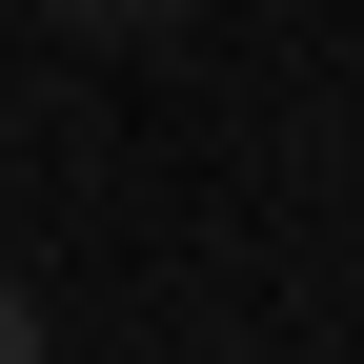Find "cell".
<instances>
[{"label":"cell","instance_id":"1","mask_svg":"<svg viewBox=\"0 0 364 364\" xmlns=\"http://www.w3.org/2000/svg\"><path fill=\"white\" fill-rule=\"evenodd\" d=\"M0 364H41V304H21V284H0Z\"/></svg>","mask_w":364,"mask_h":364},{"label":"cell","instance_id":"2","mask_svg":"<svg viewBox=\"0 0 364 364\" xmlns=\"http://www.w3.org/2000/svg\"><path fill=\"white\" fill-rule=\"evenodd\" d=\"M81 21H142V0H81Z\"/></svg>","mask_w":364,"mask_h":364}]
</instances>
